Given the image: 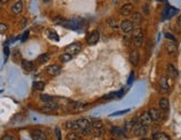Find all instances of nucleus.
<instances>
[{
	"label": "nucleus",
	"mask_w": 181,
	"mask_h": 140,
	"mask_svg": "<svg viewBox=\"0 0 181 140\" xmlns=\"http://www.w3.org/2000/svg\"><path fill=\"white\" fill-rule=\"evenodd\" d=\"M178 25L181 27V16H179V18H178Z\"/></svg>",
	"instance_id": "46"
},
{
	"label": "nucleus",
	"mask_w": 181,
	"mask_h": 140,
	"mask_svg": "<svg viewBox=\"0 0 181 140\" xmlns=\"http://www.w3.org/2000/svg\"><path fill=\"white\" fill-rule=\"evenodd\" d=\"M140 140H150V139H148V138H142V139H140Z\"/></svg>",
	"instance_id": "49"
},
{
	"label": "nucleus",
	"mask_w": 181,
	"mask_h": 140,
	"mask_svg": "<svg viewBox=\"0 0 181 140\" xmlns=\"http://www.w3.org/2000/svg\"><path fill=\"white\" fill-rule=\"evenodd\" d=\"M159 106L162 110H167L169 109V100L167 98H162L160 101H159Z\"/></svg>",
	"instance_id": "30"
},
{
	"label": "nucleus",
	"mask_w": 181,
	"mask_h": 140,
	"mask_svg": "<svg viewBox=\"0 0 181 140\" xmlns=\"http://www.w3.org/2000/svg\"><path fill=\"white\" fill-rule=\"evenodd\" d=\"M99 38H100V34H99L97 30L91 31L88 37H87V43L90 45V46H93V45H96L99 41Z\"/></svg>",
	"instance_id": "7"
},
{
	"label": "nucleus",
	"mask_w": 181,
	"mask_h": 140,
	"mask_svg": "<svg viewBox=\"0 0 181 140\" xmlns=\"http://www.w3.org/2000/svg\"><path fill=\"white\" fill-rule=\"evenodd\" d=\"M7 30H8V26L6 23H0V34H4Z\"/></svg>",
	"instance_id": "37"
},
{
	"label": "nucleus",
	"mask_w": 181,
	"mask_h": 140,
	"mask_svg": "<svg viewBox=\"0 0 181 140\" xmlns=\"http://www.w3.org/2000/svg\"><path fill=\"white\" fill-rule=\"evenodd\" d=\"M132 43L136 47H140L143 43V31L140 28L132 30Z\"/></svg>",
	"instance_id": "3"
},
{
	"label": "nucleus",
	"mask_w": 181,
	"mask_h": 140,
	"mask_svg": "<svg viewBox=\"0 0 181 140\" xmlns=\"http://www.w3.org/2000/svg\"><path fill=\"white\" fill-rule=\"evenodd\" d=\"M55 131H56V135H57V138H58V140H61V133H60V129H59V128L56 127Z\"/></svg>",
	"instance_id": "44"
},
{
	"label": "nucleus",
	"mask_w": 181,
	"mask_h": 140,
	"mask_svg": "<svg viewBox=\"0 0 181 140\" xmlns=\"http://www.w3.org/2000/svg\"><path fill=\"white\" fill-rule=\"evenodd\" d=\"M157 1H166V0H157Z\"/></svg>",
	"instance_id": "50"
},
{
	"label": "nucleus",
	"mask_w": 181,
	"mask_h": 140,
	"mask_svg": "<svg viewBox=\"0 0 181 140\" xmlns=\"http://www.w3.org/2000/svg\"><path fill=\"white\" fill-rule=\"evenodd\" d=\"M21 66H22V68H23V70L27 72L31 71L32 69H34V64L31 62V61H28V60H22V64H21Z\"/></svg>",
	"instance_id": "20"
},
{
	"label": "nucleus",
	"mask_w": 181,
	"mask_h": 140,
	"mask_svg": "<svg viewBox=\"0 0 181 140\" xmlns=\"http://www.w3.org/2000/svg\"><path fill=\"white\" fill-rule=\"evenodd\" d=\"M153 140H170V137L163 132H156L153 133Z\"/></svg>",
	"instance_id": "21"
},
{
	"label": "nucleus",
	"mask_w": 181,
	"mask_h": 140,
	"mask_svg": "<svg viewBox=\"0 0 181 140\" xmlns=\"http://www.w3.org/2000/svg\"><path fill=\"white\" fill-rule=\"evenodd\" d=\"M91 127L92 128H102V122L101 120H93L91 123Z\"/></svg>",
	"instance_id": "36"
},
{
	"label": "nucleus",
	"mask_w": 181,
	"mask_h": 140,
	"mask_svg": "<svg viewBox=\"0 0 181 140\" xmlns=\"http://www.w3.org/2000/svg\"><path fill=\"white\" fill-rule=\"evenodd\" d=\"M58 105L56 103L55 101H51V102H47V105L45 107H42L41 110L43 112H52V111H56L58 109Z\"/></svg>",
	"instance_id": "12"
},
{
	"label": "nucleus",
	"mask_w": 181,
	"mask_h": 140,
	"mask_svg": "<svg viewBox=\"0 0 181 140\" xmlns=\"http://www.w3.org/2000/svg\"><path fill=\"white\" fill-rule=\"evenodd\" d=\"M45 82H42V81H34V84H32V88L34 90H43L45 89Z\"/></svg>",
	"instance_id": "31"
},
{
	"label": "nucleus",
	"mask_w": 181,
	"mask_h": 140,
	"mask_svg": "<svg viewBox=\"0 0 181 140\" xmlns=\"http://www.w3.org/2000/svg\"><path fill=\"white\" fill-rule=\"evenodd\" d=\"M160 87L163 92H166V91H168L169 90V85H168V81H167V78H166V77H162V78H161Z\"/></svg>",
	"instance_id": "27"
},
{
	"label": "nucleus",
	"mask_w": 181,
	"mask_h": 140,
	"mask_svg": "<svg viewBox=\"0 0 181 140\" xmlns=\"http://www.w3.org/2000/svg\"><path fill=\"white\" fill-rule=\"evenodd\" d=\"M138 121H139L141 125H144V126H149V125H151L152 122V119L149 115V112L146 111V112H143L142 115L140 116L139 119H138Z\"/></svg>",
	"instance_id": "10"
},
{
	"label": "nucleus",
	"mask_w": 181,
	"mask_h": 140,
	"mask_svg": "<svg viewBox=\"0 0 181 140\" xmlns=\"http://www.w3.org/2000/svg\"><path fill=\"white\" fill-rule=\"evenodd\" d=\"M91 133H92L95 137H102L105 135V130H103L102 128H92Z\"/></svg>",
	"instance_id": "28"
},
{
	"label": "nucleus",
	"mask_w": 181,
	"mask_h": 140,
	"mask_svg": "<svg viewBox=\"0 0 181 140\" xmlns=\"http://www.w3.org/2000/svg\"><path fill=\"white\" fill-rule=\"evenodd\" d=\"M28 37H29V30H26L25 34H22V37H21V41H26Z\"/></svg>",
	"instance_id": "40"
},
{
	"label": "nucleus",
	"mask_w": 181,
	"mask_h": 140,
	"mask_svg": "<svg viewBox=\"0 0 181 140\" xmlns=\"http://www.w3.org/2000/svg\"><path fill=\"white\" fill-rule=\"evenodd\" d=\"M4 58L7 59V58H8V56H9V48H8V46H4Z\"/></svg>",
	"instance_id": "43"
},
{
	"label": "nucleus",
	"mask_w": 181,
	"mask_h": 140,
	"mask_svg": "<svg viewBox=\"0 0 181 140\" xmlns=\"http://www.w3.org/2000/svg\"><path fill=\"white\" fill-rule=\"evenodd\" d=\"M125 129H122L120 127H112L111 128V133L114 135V137H117V138H122V137H125Z\"/></svg>",
	"instance_id": "18"
},
{
	"label": "nucleus",
	"mask_w": 181,
	"mask_h": 140,
	"mask_svg": "<svg viewBox=\"0 0 181 140\" xmlns=\"http://www.w3.org/2000/svg\"><path fill=\"white\" fill-rule=\"evenodd\" d=\"M166 38L170 39V40H172L173 43H176V38H174V37H173L171 34H166Z\"/></svg>",
	"instance_id": "45"
},
{
	"label": "nucleus",
	"mask_w": 181,
	"mask_h": 140,
	"mask_svg": "<svg viewBox=\"0 0 181 140\" xmlns=\"http://www.w3.org/2000/svg\"><path fill=\"white\" fill-rule=\"evenodd\" d=\"M46 71L49 76H58L60 72H61V68H60L58 65H50V66L47 67Z\"/></svg>",
	"instance_id": "8"
},
{
	"label": "nucleus",
	"mask_w": 181,
	"mask_h": 140,
	"mask_svg": "<svg viewBox=\"0 0 181 140\" xmlns=\"http://www.w3.org/2000/svg\"><path fill=\"white\" fill-rule=\"evenodd\" d=\"M66 128L69 129V130H73V131H78L79 130L76 121H68V122H66Z\"/></svg>",
	"instance_id": "26"
},
{
	"label": "nucleus",
	"mask_w": 181,
	"mask_h": 140,
	"mask_svg": "<svg viewBox=\"0 0 181 140\" xmlns=\"http://www.w3.org/2000/svg\"><path fill=\"white\" fill-rule=\"evenodd\" d=\"M136 122H138L137 119H133V120H130V121H127V122L125 123V131L128 132V131H130V130H132V129H133V126L136 125Z\"/></svg>",
	"instance_id": "25"
},
{
	"label": "nucleus",
	"mask_w": 181,
	"mask_h": 140,
	"mask_svg": "<svg viewBox=\"0 0 181 140\" xmlns=\"http://www.w3.org/2000/svg\"><path fill=\"white\" fill-rule=\"evenodd\" d=\"M81 26H82V19L81 18H72V19H69V20H64V22H63L64 28L72 30L79 29Z\"/></svg>",
	"instance_id": "1"
},
{
	"label": "nucleus",
	"mask_w": 181,
	"mask_h": 140,
	"mask_svg": "<svg viewBox=\"0 0 181 140\" xmlns=\"http://www.w3.org/2000/svg\"><path fill=\"white\" fill-rule=\"evenodd\" d=\"M81 49H82V46H81V43L78 41V43H72L70 45H68L66 48H64V51H66V54L70 56H77L78 54H80Z\"/></svg>",
	"instance_id": "2"
},
{
	"label": "nucleus",
	"mask_w": 181,
	"mask_h": 140,
	"mask_svg": "<svg viewBox=\"0 0 181 140\" xmlns=\"http://www.w3.org/2000/svg\"><path fill=\"white\" fill-rule=\"evenodd\" d=\"M129 60H130V62L133 65V66H138V65H139V61H140L139 51L138 50L131 51L130 56H129Z\"/></svg>",
	"instance_id": "11"
},
{
	"label": "nucleus",
	"mask_w": 181,
	"mask_h": 140,
	"mask_svg": "<svg viewBox=\"0 0 181 140\" xmlns=\"http://www.w3.org/2000/svg\"><path fill=\"white\" fill-rule=\"evenodd\" d=\"M167 70H168V75L171 77V78H177L178 77V70L173 67L172 65H168Z\"/></svg>",
	"instance_id": "22"
},
{
	"label": "nucleus",
	"mask_w": 181,
	"mask_h": 140,
	"mask_svg": "<svg viewBox=\"0 0 181 140\" xmlns=\"http://www.w3.org/2000/svg\"><path fill=\"white\" fill-rule=\"evenodd\" d=\"M77 125H78V128H79V130H86V129H88V128H91V123L89 121L88 119H84V118H81V119H78L76 120Z\"/></svg>",
	"instance_id": "9"
},
{
	"label": "nucleus",
	"mask_w": 181,
	"mask_h": 140,
	"mask_svg": "<svg viewBox=\"0 0 181 140\" xmlns=\"http://www.w3.org/2000/svg\"><path fill=\"white\" fill-rule=\"evenodd\" d=\"M1 140H16V138H13V137L10 136V135H4V136H2Z\"/></svg>",
	"instance_id": "42"
},
{
	"label": "nucleus",
	"mask_w": 181,
	"mask_h": 140,
	"mask_svg": "<svg viewBox=\"0 0 181 140\" xmlns=\"http://www.w3.org/2000/svg\"><path fill=\"white\" fill-rule=\"evenodd\" d=\"M127 112H129V109H127V110H121V111H117V112H114V114H111V117H114V116H119V115H125Z\"/></svg>",
	"instance_id": "39"
},
{
	"label": "nucleus",
	"mask_w": 181,
	"mask_h": 140,
	"mask_svg": "<svg viewBox=\"0 0 181 140\" xmlns=\"http://www.w3.org/2000/svg\"><path fill=\"white\" fill-rule=\"evenodd\" d=\"M49 59H50V55L49 54H41L38 57L39 64H46L47 61H49Z\"/></svg>",
	"instance_id": "29"
},
{
	"label": "nucleus",
	"mask_w": 181,
	"mask_h": 140,
	"mask_svg": "<svg viewBox=\"0 0 181 140\" xmlns=\"http://www.w3.org/2000/svg\"><path fill=\"white\" fill-rule=\"evenodd\" d=\"M40 99H41V101L43 102H51V101H53V98L51 97V96H48V95H41L40 96Z\"/></svg>",
	"instance_id": "35"
},
{
	"label": "nucleus",
	"mask_w": 181,
	"mask_h": 140,
	"mask_svg": "<svg viewBox=\"0 0 181 140\" xmlns=\"http://www.w3.org/2000/svg\"><path fill=\"white\" fill-rule=\"evenodd\" d=\"M123 92H125V90L121 89L117 91V92H111L109 95H107L105 96V99H120V98L123 96Z\"/></svg>",
	"instance_id": "19"
},
{
	"label": "nucleus",
	"mask_w": 181,
	"mask_h": 140,
	"mask_svg": "<svg viewBox=\"0 0 181 140\" xmlns=\"http://www.w3.org/2000/svg\"><path fill=\"white\" fill-rule=\"evenodd\" d=\"M131 21L133 22V23H140V22L142 21V16H141V13L139 12H136L132 15V20Z\"/></svg>",
	"instance_id": "32"
},
{
	"label": "nucleus",
	"mask_w": 181,
	"mask_h": 140,
	"mask_svg": "<svg viewBox=\"0 0 181 140\" xmlns=\"http://www.w3.org/2000/svg\"><path fill=\"white\" fill-rule=\"evenodd\" d=\"M68 140H82V138H81L78 132L73 131L68 135Z\"/></svg>",
	"instance_id": "33"
},
{
	"label": "nucleus",
	"mask_w": 181,
	"mask_h": 140,
	"mask_svg": "<svg viewBox=\"0 0 181 140\" xmlns=\"http://www.w3.org/2000/svg\"><path fill=\"white\" fill-rule=\"evenodd\" d=\"M69 108L71 109L72 112H79V111H82L86 109V105L80 103V102H73Z\"/></svg>",
	"instance_id": "16"
},
{
	"label": "nucleus",
	"mask_w": 181,
	"mask_h": 140,
	"mask_svg": "<svg viewBox=\"0 0 181 140\" xmlns=\"http://www.w3.org/2000/svg\"><path fill=\"white\" fill-rule=\"evenodd\" d=\"M72 59V56L68 55V54H62V55L59 57V60L61 62H68V61H70Z\"/></svg>",
	"instance_id": "34"
},
{
	"label": "nucleus",
	"mask_w": 181,
	"mask_h": 140,
	"mask_svg": "<svg viewBox=\"0 0 181 140\" xmlns=\"http://www.w3.org/2000/svg\"><path fill=\"white\" fill-rule=\"evenodd\" d=\"M166 50L168 51V54H174L177 52V45L174 43H166Z\"/></svg>",
	"instance_id": "23"
},
{
	"label": "nucleus",
	"mask_w": 181,
	"mask_h": 140,
	"mask_svg": "<svg viewBox=\"0 0 181 140\" xmlns=\"http://www.w3.org/2000/svg\"><path fill=\"white\" fill-rule=\"evenodd\" d=\"M31 138L32 140H47V136L41 130H34L31 132Z\"/></svg>",
	"instance_id": "13"
},
{
	"label": "nucleus",
	"mask_w": 181,
	"mask_h": 140,
	"mask_svg": "<svg viewBox=\"0 0 181 140\" xmlns=\"http://www.w3.org/2000/svg\"><path fill=\"white\" fill-rule=\"evenodd\" d=\"M8 1L9 0H0V2H1V4H7Z\"/></svg>",
	"instance_id": "47"
},
{
	"label": "nucleus",
	"mask_w": 181,
	"mask_h": 140,
	"mask_svg": "<svg viewBox=\"0 0 181 140\" xmlns=\"http://www.w3.org/2000/svg\"><path fill=\"white\" fill-rule=\"evenodd\" d=\"M47 34H48V38L53 40V41H59L60 40L58 34L56 31H53V30H47Z\"/></svg>",
	"instance_id": "24"
},
{
	"label": "nucleus",
	"mask_w": 181,
	"mask_h": 140,
	"mask_svg": "<svg viewBox=\"0 0 181 140\" xmlns=\"http://www.w3.org/2000/svg\"><path fill=\"white\" fill-rule=\"evenodd\" d=\"M42 2H45V4H48V2H51V0H42Z\"/></svg>",
	"instance_id": "48"
},
{
	"label": "nucleus",
	"mask_w": 181,
	"mask_h": 140,
	"mask_svg": "<svg viewBox=\"0 0 181 140\" xmlns=\"http://www.w3.org/2000/svg\"><path fill=\"white\" fill-rule=\"evenodd\" d=\"M108 23H109L110 27L114 28V29H117V28H118V25H117L116 20H114V19H109V20H108Z\"/></svg>",
	"instance_id": "38"
},
{
	"label": "nucleus",
	"mask_w": 181,
	"mask_h": 140,
	"mask_svg": "<svg viewBox=\"0 0 181 140\" xmlns=\"http://www.w3.org/2000/svg\"><path fill=\"white\" fill-rule=\"evenodd\" d=\"M133 79H135V73L132 71L130 73V76H129V79H128V85H131V84L133 82Z\"/></svg>",
	"instance_id": "41"
},
{
	"label": "nucleus",
	"mask_w": 181,
	"mask_h": 140,
	"mask_svg": "<svg viewBox=\"0 0 181 140\" xmlns=\"http://www.w3.org/2000/svg\"><path fill=\"white\" fill-rule=\"evenodd\" d=\"M22 9H23V4H22L21 0H18L17 2L11 7V11L15 15H18V13H20L22 11Z\"/></svg>",
	"instance_id": "17"
},
{
	"label": "nucleus",
	"mask_w": 181,
	"mask_h": 140,
	"mask_svg": "<svg viewBox=\"0 0 181 140\" xmlns=\"http://www.w3.org/2000/svg\"><path fill=\"white\" fill-rule=\"evenodd\" d=\"M0 92H2V90H0Z\"/></svg>",
	"instance_id": "51"
},
{
	"label": "nucleus",
	"mask_w": 181,
	"mask_h": 140,
	"mask_svg": "<svg viewBox=\"0 0 181 140\" xmlns=\"http://www.w3.org/2000/svg\"><path fill=\"white\" fill-rule=\"evenodd\" d=\"M120 28L125 34H129V32H132V30L135 29V23L131 20H123L120 25Z\"/></svg>",
	"instance_id": "6"
},
{
	"label": "nucleus",
	"mask_w": 181,
	"mask_h": 140,
	"mask_svg": "<svg viewBox=\"0 0 181 140\" xmlns=\"http://www.w3.org/2000/svg\"><path fill=\"white\" fill-rule=\"evenodd\" d=\"M149 112V115L151 117L152 121H156V120H159L161 118V111L159 109H156V108H151L150 110L148 111Z\"/></svg>",
	"instance_id": "14"
},
{
	"label": "nucleus",
	"mask_w": 181,
	"mask_h": 140,
	"mask_svg": "<svg viewBox=\"0 0 181 140\" xmlns=\"http://www.w3.org/2000/svg\"><path fill=\"white\" fill-rule=\"evenodd\" d=\"M133 131H135V135L137 137L144 136L148 132V126L141 125V123L138 121V122H136V125L133 126Z\"/></svg>",
	"instance_id": "5"
},
{
	"label": "nucleus",
	"mask_w": 181,
	"mask_h": 140,
	"mask_svg": "<svg viewBox=\"0 0 181 140\" xmlns=\"http://www.w3.org/2000/svg\"><path fill=\"white\" fill-rule=\"evenodd\" d=\"M179 12V9L174 8V7H171V6H166V8L163 9L162 11V15H161V20L164 21L167 19H170L172 18L174 15H177Z\"/></svg>",
	"instance_id": "4"
},
{
	"label": "nucleus",
	"mask_w": 181,
	"mask_h": 140,
	"mask_svg": "<svg viewBox=\"0 0 181 140\" xmlns=\"http://www.w3.org/2000/svg\"><path fill=\"white\" fill-rule=\"evenodd\" d=\"M132 9H133V6L131 4H123L120 9V13H121L122 16H129L132 11Z\"/></svg>",
	"instance_id": "15"
}]
</instances>
